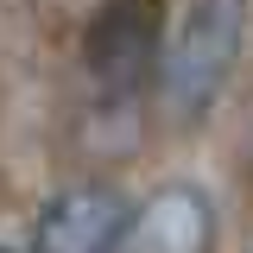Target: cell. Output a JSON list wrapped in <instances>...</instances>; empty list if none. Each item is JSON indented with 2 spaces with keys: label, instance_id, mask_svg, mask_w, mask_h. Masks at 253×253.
I'll return each instance as SVG.
<instances>
[{
  "label": "cell",
  "instance_id": "4",
  "mask_svg": "<svg viewBox=\"0 0 253 253\" xmlns=\"http://www.w3.org/2000/svg\"><path fill=\"white\" fill-rule=\"evenodd\" d=\"M209 234H215L209 196L196 184H171L126 221V253H209Z\"/></svg>",
  "mask_w": 253,
  "mask_h": 253
},
{
  "label": "cell",
  "instance_id": "3",
  "mask_svg": "<svg viewBox=\"0 0 253 253\" xmlns=\"http://www.w3.org/2000/svg\"><path fill=\"white\" fill-rule=\"evenodd\" d=\"M158 63V19L146 0H108V13L89 26V70L114 95L139 89Z\"/></svg>",
  "mask_w": 253,
  "mask_h": 253
},
{
  "label": "cell",
  "instance_id": "5",
  "mask_svg": "<svg viewBox=\"0 0 253 253\" xmlns=\"http://www.w3.org/2000/svg\"><path fill=\"white\" fill-rule=\"evenodd\" d=\"M0 253H13V247H0Z\"/></svg>",
  "mask_w": 253,
  "mask_h": 253
},
{
  "label": "cell",
  "instance_id": "2",
  "mask_svg": "<svg viewBox=\"0 0 253 253\" xmlns=\"http://www.w3.org/2000/svg\"><path fill=\"white\" fill-rule=\"evenodd\" d=\"M126 209L121 190L108 184H76L51 196L44 209H38V228H32V253H114L126 241Z\"/></svg>",
  "mask_w": 253,
  "mask_h": 253
},
{
  "label": "cell",
  "instance_id": "1",
  "mask_svg": "<svg viewBox=\"0 0 253 253\" xmlns=\"http://www.w3.org/2000/svg\"><path fill=\"white\" fill-rule=\"evenodd\" d=\"M241 32H247V0H196L184 13L177 38L165 44V101L177 121H196L209 101L221 95L228 70L241 57Z\"/></svg>",
  "mask_w": 253,
  "mask_h": 253
}]
</instances>
